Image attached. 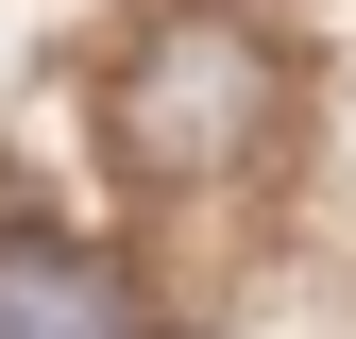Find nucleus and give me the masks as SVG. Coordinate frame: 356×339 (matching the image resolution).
<instances>
[{"label":"nucleus","mask_w":356,"mask_h":339,"mask_svg":"<svg viewBox=\"0 0 356 339\" xmlns=\"http://www.w3.org/2000/svg\"><path fill=\"white\" fill-rule=\"evenodd\" d=\"M119 170H136L153 204H204V187H238L254 153H272V119H289V51L238 17V0H170V17L119 51Z\"/></svg>","instance_id":"nucleus-1"},{"label":"nucleus","mask_w":356,"mask_h":339,"mask_svg":"<svg viewBox=\"0 0 356 339\" xmlns=\"http://www.w3.org/2000/svg\"><path fill=\"white\" fill-rule=\"evenodd\" d=\"M0 339H136V272L85 238H0Z\"/></svg>","instance_id":"nucleus-2"}]
</instances>
